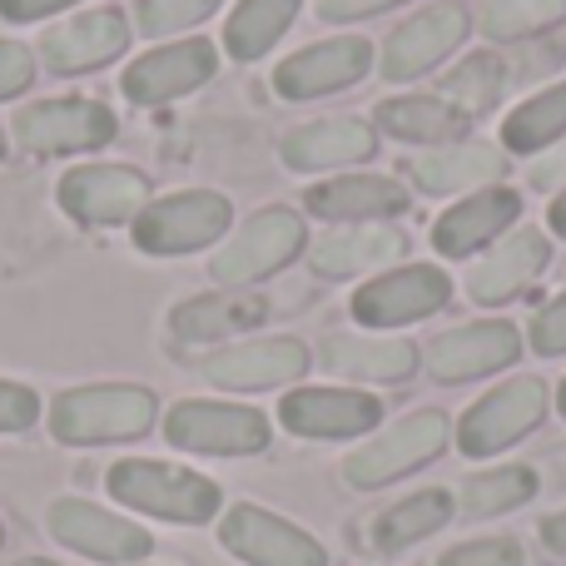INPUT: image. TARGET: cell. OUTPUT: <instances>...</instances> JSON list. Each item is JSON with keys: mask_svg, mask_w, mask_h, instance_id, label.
Masks as SVG:
<instances>
[{"mask_svg": "<svg viewBox=\"0 0 566 566\" xmlns=\"http://www.w3.org/2000/svg\"><path fill=\"white\" fill-rule=\"evenodd\" d=\"M224 547L254 566H323V547L308 532L269 517L259 507H234L224 517Z\"/></svg>", "mask_w": 566, "mask_h": 566, "instance_id": "4fadbf2b", "label": "cell"}, {"mask_svg": "<svg viewBox=\"0 0 566 566\" xmlns=\"http://www.w3.org/2000/svg\"><path fill=\"white\" fill-rule=\"evenodd\" d=\"M532 179H537L542 189H557V185H562V179H566V139H562L557 149H552L547 159H542L537 169H532Z\"/></svg>", "mask_w": 566, "mask_h": 566, "instance_id": "b9f144b4", "label": "cell"}, {"mask_svg": "<svg viewBox=\"0 0 566 566\" xmlns=\"http://www.w3.org/2000/svg\"><path fill=\"white\" fill-rule=\"evenodd\" d=\"M15 139L30 155H70V149H95L115 139V115L90 99H50L30 105L15 119Z\"/></svg>", "mask_w": 566, "mask_h": 566, "instance_id": "52a82bcc", "label": "cell"}, {"mask_svg": "<svg viewBox=\"0 0 566 566\" xmlns=\"http://www.w3.org/2000/svg\"><path fill=\"white\" fill-rule=\"evenodd\" d=\"M149 422H155V398H149L145 388H125V382L75 388L55 402V432L65 442L145 438Z\"/></svg>", "mask_w": 566, "mask_h": 566, "instance_id": "6da1fadb", "label": "cell"}, {"mask_svg": "<svg viewBox=\"0 0 566 566\" xmlns=\"http://www.w3.org/2000/svg\"><path fill=\"white\" fill-rule=\"evenodd\" d=\"M308 209L318 219H382L402 209V189L378 175H353L308 189Z\"/></svg>", "mask_w": 566, "mask_h": 566, "instance_id": "d4e9b609", "label": "cell"}, {"mask_svg": "<svg viewBox=\"0 0 566 566\" xmlns=\"http://www.w3.org/2000/svg\"><path fill=\"white\" fill-rule=\"evenodd\" d=\"M229 229V205L219 195H175L165 205H149L135 224L139 249L149 254H189L205 249Z\"/></svg>", "mask_w": 566, "mask_h": 566, "instance_id": "8992f818", "label": "cell"}, {"mask_svg": "<svg viewBox=\"0 0 566 566\" xmlns=\"http://www.w3.org/2000/svg\"><path fill=\"white\" fill-rule=\"evenodd\" d=\"M442 448H448V418H442V412H412L398 428L378 432L368 448L353 452L343 472H348L353 488H382V482H392V478H402V472L422 468L428 458H438Z\"/></svg>", "mask_w": 566, "mask_h": 566, "instance_id": "3957f363", "label": "cell"}, {"mask_svg": "<svg viewBox=\"0 0 566 566\" xmlns=\"http://www.w3.org/2000/svg\"><path fill=\"white\" fill-rule=\"evenodd\" d=\"M60 205L80 219V224H125L129 214L149 205L145 175L119 165H85L75 175H65L60 185Z\"/></svg>", "mask_w": 566, "mask_h": 566, "instance_id": "9c48e42d", "label": "cell"}, {"mask_svg": "<svg viewBox=\"0 0 566 566\" xmlns=\"http://www.w3.org/2000/svg\"><path fill=\"white\" fill-rule=\"evenodd\" d=\"M542 537H547L552 552H566V512H562V517H552L547 527H542Z\"/></svg>", "mask_w": 566, "mask_h": 566, "instance_id": "7bdbcfd3", "label": "cell"}, {"mask_svg": "<svg viewBox=\"0 0 566 566\" xmlns=\"http://www.w3.org/2000/svg\"><path fill=\"white\" fill-rule=\"evenodd\" d=\"M323 363L333 373H348V378H408L418 348L412 343H392V338H358V333H333L323 343Z\"/></svg>", "mask_w": 566, "mask_h": 566, "instance_id": "603a6c76", "label": "cell"}, {"mask_svg": "<svg viewBox=\"0 0 566 566\" xmlns=\"http://www.w3.org/2000/svg\"><path fill=\"white\" fill-rule=\"evenodd\" d=\"M109 492L129 507L169 522H209L219 512L214 482L185 468H165V462H119V468H109Z\"/></svg>", "mask_w": 566, "mask_h": 566, "instance_id": "7a4b0ae2", "label": "cell"}, {"mask_svg": "<svg viewBox=\"0 0 566 566\" xmlns=\"http://www.w3.org/2000/svg\"><path fill=\"white\" fill-rule=\"evenodd\" d=\"M542 264H547V239H542L537 229H517V234H507L478 264V274L468 279V293L478 303H502L527 289V283L542 274Z\"/></svg>", "mask_w": 566, "mask_h": 566, "instance_id": "ffe728a7", "label": "cell"}, {"mask_svg": "<svg viewBox=\"0 0 566 566\" xmlns=\"http://www.w3.org/2000/svg\"><path fill=\"white\" fill-rule=\"evenodd\" d=\"M209 75H214V45L209 40H179V45H165L129 65L125 95L139 105H155V99H175L185 90L205 85Z\"/></svg>", "mask_w": 566, "mask_h": 566, "instance_id": "2e32d148", "label": "cell"}, {"mask_svg": "<svg viewBox=\"0 0 566 566\" xmlns=\"http://www.w3.org/2000/svg\"><path fill=\"white\" fill-rule=\"evenodd\" d=\"M532 343H537V353H566V293L552 298L547 308L537 313V323H532Z\"/></svg>", "mask_w": 566, "mask_h": 566, "instance_id": "f35d334b", "label": "cell"}, {"mask_svg": "<svg viewBox=\"0 0 566 566\" xmlns=\"http://www.w3.org/2000/svg\"><path fill=\"white\" fill-rule=\"evenodd\" d=\"M378 412V398H368V392L303 388L283 398V428L298 438H353V432H368Z\"/></svg>", "mask_w": 566, "mask_h": 566, "instance_id": "9a60e30c", "label": "cell"}, {"mask_svg": "<svg viewBox=\"0 0 566 566\" xmlns=\"http://www.w3.org/2000/svg\"><path fill=\"white\" fill-rule=\"evenodd\" d=\"M462 35H468V10L462 6L422 10V15H412L408 25H398L388 35V50H382V75L388 80L422 75V70H432L448 50H458Z\"/></svg>", "mask_w": 566, "mask_h": 566, "instance_id": "8fae6325", "label": "cell"}, {"mask_svg": "<svg viewBox=\"0 0 566 566\" xmlns=\"http://www.w3.org/2000/svg\"><path fill=\"white\" fill-rule=\"evenodd\" d=\"M165 428L169 442L189 452H259L269 442L264 412L229 402H179Z\"/></svg>", "mask_w": 566, "mask_h": 566, "instance_id": "ba28073f", "label": "cell"}, {"mask_svg": "<svg viewBox=\"0 0 566 566\" xmlns=\"http://www.w3.org/2000/svg\"><path fill=\"white\" fill-rule=\"evenodd\" d=\"M20 566H50V562H20Z\"/></svg>", "mask_w": 566, "mask_h": 566, "instance_id": "f6af8a7d", "label": "cell"}, {"mask_svg": "<svg viewBox=\"0 0 566 566\" xmlns=\"http://www.w3.org/2000/svg\"><path fill=\"white\" fill-rule=\"evenodd\" d=\"M562 412H566V382H562Z\"/></svg>", "mask_w": 566, "mask_h": 566, "instance_id": "bcb514c9", "label": "cell"}, {"mask_svg": "<svg viewBox=\"0 0 566 566\" xmlns=\"http://www.w3.org/2000/svg\"><path fill=\"white\" fill-rule=\"evenodd\" d=\"M382 129H392L398 139H442L452 135V125H458L462 115H452L442 99H428V95H408V99H388V105L378 109Z\"/></svg>", "mask_w": 566, "mask_h": 566, "instance_id": "4dcf8cb0", "label": "cell"}, {"mask_svg": "<svg viewBox=\"0 0 566 566\" xmlns=\"http://www.w3.org/2000/svg\"><path fill=\"white\" fill-rule=\"evenodd\" d=\"M308 368V348L293 338H269V343H244V348L214 353V358L199 363L209 382L219 388H274V382H289Z\"/></svg>", "mask_w": 566, "mask_h": 566, "instance_id": "e0dca14e", "label": "cell"}, {"mask_svg": "<svg viewBox=\"0 0 566 566\" xmlns=\"http://www.w3.org/2000/svg\"><path fill=\"white\" fill-rule=\"evenodd\" d=\"M368 155H373V129L363 119H328V125H308L283 139V159L293 169L353 165V159H368Z\"/></svg>", "mask_w": 566, "mask_h": 566, "instance_id": "7402d4cb", "label": "cell"}, {"mask_svg": "<svg viewBox=\"0 0 566 566\" xmlns=\"http://www.w3.org/2000/svg\"><path fill=\"white\" fill-rule=\"evenodd\" d=\"M497 95H502V65L492 55H472L468 65H462L458 75H448V85H442V105H458L462 115L492 109Z\"/></svg>", "mask_w": 566, "mask_h": 566, "instance_id": "836d02e7", "label": "cell"}, {"mask_svg": "<svg viewBox=\"0 0 566 566\" xmlns=\"http://www.w3.org/2000/svg\"><path fill=\"white\" fill-rule=\"evenodd\" d=\"M522 338L512 323H472V328H452L442 338H432L428 348V368L442 382H462V378H482L497 373L517 358Z\"/></svg>", "mask_w": 566, "mask_h": 566, "instance_id": "7c38bea8", "label": "cell"}, {"mask_svg": "<svg viewBox=\"0 0 566 566\" xmlns=\"http://www.w3.org/2000/svg\"><path fill=\"white\" fill-rule=\"evenodd\" d=\"M562 135H566V85L527 99V105L507 119V129H502V139H507L517 155H532V149L552 145V139H562Z\"/></svg>", "mask_w": 566, "mask_h": 566, "instance_id": "f546056e", "label": "cell"}, {"mask_svg": "<svg viewBox=\"0 0 566 566\" xmlns=\"http://www.w3.org/2000/svg\"><path fill=\"white\" fill-rule=\"evenodd\" d=\"M0 149H6V139H0Z\"/></svg>", "mask_w": 566, "mask_h": 566, "instance_id": "7dc6e473", "label": "cell"}, {"mask_svg": "<svg viewBox=\"0 0 566 566\" xmlns=\"http://www.w3.org/2000/svg\"><path fill=\"white\" fill-rule=\"evenodd\" d=\"M125 45H129L125 15L119 10H90V15L45 35V65L60 70V75H75V70H95L105 60H115Z\"/></svg>", "mask_w": 566, "mask_h": 566, "instance_id": "ac0fdd59", "label": "cell"}, {"mask_svg": "<svg viewBox=\"0 0 566 566\" xmlns=\"http://www.w3.org/2000/svg\"><path fill=\"white\" fill-rule=\"evenodd\" d=\"M562 15H566V0H492L488 15H482V30L492 40H522L557 25Z\"/></svg>", "mask_w": 566, "mask_h": 566, "instance_id": "d6a6232c", "label": "cell"}, {"mask_svg": "<svg viewBox=\"0 0 566 566\" xmlns=\"http://www.w3.org/2000/svg\"><path fill=\"white\" fill-rule=\"evenodd\" d=\"M442 566H522V547L507 537H488V542H468V547L448 552Z\"/></svg>", "mask_w": 566, "mask_h": 566, "instance_id": "d590c367", "label": "cell"}, {"mask_svg": "<svg viewBox=\"0 0 566 566\" xmlns=\"http://www.w3.org/2000/svg\"><path fill=\"white\" fill-rule=\"evenodd\" d=\"M50 532H55L65 547L85 552V557H99V562H135L149 552V537L139 527H129V522L109 517V512L90 507V502H55L50 507Z\"/></svg>", "mask_w": 566, "mask_h": 566, "instance_id": "5bb4252c", "label": "cell"}, {"mask_svg": "<svg viewBox=\"0 0 566 566\" xmlns=\"http://www.w3.org/2000/svg\"><path fill=\"white\" fill-rule=\"evenodd\" d=\"M448 293H452L448 274H438V269H428V264H412V269H402V274L368 283V289L353 298V313H358L363 323H373V328H392V323H418V318H428V313H438L442 303H448Z\"/></svg>", "mask_w": 566, "mask_h": 566, "instance_id": "30bf717a", "label": "cell"}, {"mask_svg": "<svg viewBox=\"0 0 566 566\" xmlns=\"http://www.w3.org/2000/svg\"><path fill=\"white\" fill-rule=\"evenodd\" d=\"M517 214H522V199L512 195V189H488V195L462 199L452 214H442L438 229H432V244H438L442 254H472V249H482L492 234H502Z\"/></svg>", "mask_w": 566, "mask_h": 566, "instance_id": "44dd1931", "label": "cell"}, {"mask_svg": "<svg viewBox=\"0 0 566 566\" xmlns=\"http://www.w3.org/2000/svg\"><path fill=\"white\" fill-rule=\"evenodd\" d=\"M209 10H219V0H145L139 6V30L145 35H175L185 25H199Z\"/></svg>", "mask_w": 566, "mask_h": 566, "instance_id": "e575fe53", "label": "cell"}, {"mask_svg": "<svg viewBox=\"0 0 566 566\" xmlns=\"http://www.w3.org/2000/svg\"><path fill=\"white\" fill-rule=\"evenodd\" d=\"M368 70V40H328V45L298 50L293 60H283L274 85L289 99H308L323 90H343Z\"/></svg>", "mask_w": 566, "mask_h": 566, "instance_id": "d6986e66", "label": "cell"}, {"mask_svg": "<svg viewBox=\"0 0 566 566\" xmlns=\"http://www.w3.org/2000/svg\"><path fill=\"white\" fill-rule=\"evenodd\" d=\"M303 249V224L289 209H264L244 224V234H234L214 259V279L224 289H244V283L274 274L279 264H289Z\"/></svg>", "mask_w": 566, "mask_h": 566, "instance_id": "277c9868", "label": "cell"}, {"mask_svg": "<svg viewBox=\"0 0 566 566\" xmlns=\"http://www.w3.org/2000/svg\"><path fill=\"white\" fill-rule=\"evenodd\" d=\"M65 6H75V0H0V15L6 20H40V15L65 10Z\"/></svg>", "mask_w": 566, "mask_h": 566, "instance_id": "60d3db41", "label": "cell"}, {"mask_svg": "<svg viewBox=\"0 0 566 566\" xmlns=\"http://www.w3.org/2000/svg\"><path fill=\"white\" fill-rule=\"evenodd\" d=\"M40 418V402L20 382H0V432H20Z\"/></svg>", "mask_w": 566, "mask_h": 566, "instance_id": "8d00e7d4", "label": "cell"}, {"mask_svg": "<svg viewBox=\"0 0 566 566\" xmlns=\"http://www.w3.org/2000/svg\"><path fill=\"white\" fill-rule=\"evenodd\" d=\"M398 0H318V15L323 20H358V15H373V10H388Z\"/></svg>", "mask_w": 566, "mask_h": 566, "instance_id": "ab89813d", "label": "cell"}, {"mask_svg": "<svg viewBox=\"0 0 566 566\" xmlns=\"http://www.w3.org/2000/svg\"><path fill=\"white\" fill-rule=\"evenodd\" d=\"M448 517H452L448 492H418V497H408V502H398V507L382 512L378 527H373V537H378V547L398 552V547H408V542L432 537Z\"/></svg>", "mask_w": 566, "mask_h": 566, "instance_id": "83f0119b", "label": "cell"}, {"mask_svg": "<svg viewBox=\"0 0 566 566\" xmlns=\"http://www.w3.org/2000/svg\"><path fill=\"white\" fill-rule=\"evenodd\" d=\"M552 229H557V234H566V195L557 199V205H552Z\"/></svg>", "mask_w": 566, "mask_h": 566, "instance_id": "ee69618b", "label": "cell"}, {"mask_svg": "<svg viewBox=\"0 0 566 566\" xmlns=\"http://www.w3.org/2000/svg\"><path fill=\"white\" fill-rule=\"evenodd\" d=\"M408 234H392V229H363V234H333L313 249V269L323 279H353L363 269H382L392 259H402Z\"/></svg>", "mask_w": 566, "mask_h": 566, "instance_id": "484cf974", "label": "cell"}, {"mask_svg": "<svg viewBox=\"0 0 566 566\" xmlns=\"http://www.w3.org/2000/svg\"><path fill=\"white\" fill-rule=\"evenodd\" d=\"M269 318V303L259 293H209V298H189L175 313V338H224V333H244Z\"/></svg>", "mask_w": 566, "mask_h": 566, "instance_id": "cb8c5ba5", "label": "cell"}, {"mask_svg": "<svg viewBox=\"0 0 566 566\" xmlns=\"http://www.w3.org/2000/svg\"><path fill=\"white\" fill-rule=\"evenodd\" d=\"M542 408H547V388H542L537 378H517V382H507V388L488 392V398L462 418V432H458L462 452L492 458V452L512 448L527 428H537Z\"/></svg>", "mask_w": 566, "mask_h": 566, "instance_id": "5b68a950", "label": "cell"}, {"mask_svg": "<svg viewBox=\"0 0 566 566\" xmlns=\"http://www.w3.org/2000/svg\"><path fill=\"white\" fill-rule=\"evenodd\" d=\"M502 169H507V159L492 145H458V149H442V155L412 159V179L428 195H458V189H472L482 179H497Z\"/></svg>", "mask_w": 566, "mask_h": 566, "instance_id": "4316f807", "label": "cell"}, {"mask_svg": "<svg viewBox=\"0 0 566 566\" xmlns=\"http://www.w3.org/2000/svg\"><path fill=\"white\" fill-rule=\"evenodd\" d=\"M293 15H298V0H244L224 30L229 50H234L239 60H259L283 30H289Z\"/></svg>", "mask_w": 566, "mask_h": 566, "instance_id": "f1b7e54d", "label": "cell"}, {"mask_svg": "<svg viewBox=\"0 0 566 566\" xmlns=\"http://www.w3.org/2000/svg\"><path fill=\"white\" fill-rule=\"evenodd\" d=\"M532 492H537V478H532L527 468H502V472L472 478L468 488H462V507H468L472 517H492V512H507V507H517V502H527Z\"/></svg>", "mask_w": 566, "mask_h": 566, "instance_id": "1f68e13d", "label": "cell"}, {"mask_svg": "<svg viewBox=\"0 0 566 566\" xmlns=\"http://www.w3.org/2000/svg\"><path fill=\"white\" fill-rule=\"evenodd\" d=\"M30 80H35V65H30L25 45H15V40H0V99L20 95Z\"/></svg>", "mask_w": 566, "mask_h": 566, "instance_id": "74e56055", "label": "cell"}]
</instances>
